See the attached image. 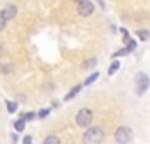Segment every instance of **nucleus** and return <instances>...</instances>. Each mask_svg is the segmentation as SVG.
I'll return each instance as SVG.
<instances>
[{
    "label": "nucleus",
    "instance_id": "nucleus-1",
    "mask_svg": "<svg viewBox=\"0 0 150 144\" xmlns=\"http://www.w3.org/2000/svg\"><path fill=\"white\" fill-rule=\"evenodd\" d=\"M104 141V130L101 127H88L83 135H81V142L83 144H101Z\"/></svg>",
    "mask_w": 150,
    "mask_h": 144
},
{
    "label": "nucleus",
    "instance_id": "nucleus-2",
    "mask_svg": "<svg viewBox=\"0 0 150 144\" xmlns=\"http://www.w3.org/2000/svg\"><path fill=\"white\" fill-rule=\"evenodd\" d=\"M76 125L83 130H87L88 127H92V121H94V111L88 109V107H83L76 113V118H74Z\"/></svg>",
    "mask_w": 150,
    "mask_h": 144
},
{
    "label": "nucleus",
    "instance_id": "nucleus-3",
    "mask_svg": "<svg viewBox=\"0 0 150 144\" xmlns=\"http://www.w3.org/2000/svg\"><path fill=\"white\" fill-rule=\"evenodd\" d=\"M132 137H134V132L127 125H120L113 134V139L117 144H129V142H132Z\"/></svg>",
    "mask_w": 150,
    "mask_h": 144
},
{
    "label": "nucleus",
    "instance_id": "nucleus-4",
    "mask_svg": "<svg viewBox=\"0 0 150 144\" xmlns=\"http://www.w3.org/2000/svg\"><path fill=\"white\" fill-rule=\"evenodd\" d=\"M134 85H136V95L141 97L143 93H146V90L150 88V78L146 72H138L134 78Z\"/></svg>",
    "mask_w": 150,
    "mask_h": 144
},
{
    "label": "nucleus",
    "instance_id": "nucleus-5",
    "mask_svg": "<svg viewBox=\"0 0 150 144\" xmlns=\"http://www.w3.org/2000/svg\"><path fill=\"white\" fill-rule=\"evenodd\" d=\"M76 11H78V14H80V16L88 18V16H92V14H94L96 6L90 2V0H80V2H76Z\"/></svg>",
    "mask_w": 150,
    "mask_h": 144
},
{
    "label": "nucleus",
    "instance_id": "nucleus-6",
    "mask_svg": "<svg viewBox=\"0 0 150 144\" xmlns=\"http://www.w3.org/2000/svg\"><path fill=\"white\" fill-rule=\"evenodd\" d=\"M16 14H18V7H16V6H13V4L4 6V7H2V11H0V16H2V20H4V21H11V20H14V18H16Z\"/></svg>",
    "mask_w": 150,
    "mask_h": 144
},
{
    "label": "nucleus",
    "instance_id": "nucleus-7",
    "mask_svg": "<svg viewBox=\"0 0 150 144\" xmlns=\"http://www.w3.org/2000/svg\"><path fill=\"white\" fill-rule=\"evenodd\" d=\"M81 88H83V85H76V86H74V88H71V90L67 92V95L64 97V100H65V102H69V100H72L74 97H76V95H78V93L81 92Z\"/></svg>",
    "mask_w": 150,
    "mask_h": 144
},
{
    "label": "nucleus",
    "instance_id": "nucleus-8",
    "mask_svg": "<svg viewBox=\"0 0 150 144\" xmlns=\"http://www.w3.org/2000/svg\"><path fill=\"white\" fill-rule=\"evenodd\" d=\"M42 144H60V139H58V135L50 134V135H46V137H44Z\"/></svg>",
    "mask_w": 150,
    "mask_h": 144
},
{
    "label": "nucleus",
    "instance_id": "nucleus-9",
    "mask_svg": "<svg viewBox=\"0 0 150 144\" xmlns=\"http://www.w3.org/2000/svg\"><path fill=\"white\" fill-rule=\"evenodd\" d=\"M13 63H0V74H6V76H9L11 72H13Z\"/></svg>",
    "mask_w": 150,
    "mask_h": 144
},
{
    "label": "nucleus",
    "instance_id": "nucleus-10",
    "mask_svg": "<svg viewBox=\"0 0 150 144\" xmlns=\"http://www.w3.org/2000/svg\"><path fill=\"white\" fill-rule=\"evenodd\" d=\"M25 123H27V121H25L23 118H18V120L14 121V130H16V132H23V130H25Z\"/></svg>",
    "mask_w": 150,
    "mask_h": 144
},
{
    "label": "nucleus",
    "instance_id": "nucleus-11",
    "mask_svg": "<svg viewBox=\"0 0 150 144\" xmlns=\"http://www.w3.org/2000/svg\"><path fill=\"white\" fill-rule=\"evenodd\" d=\"M118 69H120V62H118V60H115V62L110 65V69H108V74H110V76H113L115 72H118Z\"/></svg>",
    "mask_w": 150,
    "mask_h": 144
},
{
    "label": "nucleus",
    "instance_id": "nucleus-12",
    "mask_svg": "<svg viewBox=\"0 0 150 144\" xmlns=\"http://www.w3.org/2000/svg\"><path fill=\"white\" fill-rule=\"evenodd\" d=\"M97 78H99V72H94V74H90L87 79H85V83H83V86H90L94 81H97Z\"/></svg>",
    "mask_w": 150,
    "mask_h": 144
},
{
    "label": "nucleus",
    "instance_id": "nucleus-13",
    "mask_svg": "<svg viewBox=\"0 0 150 144\" xmlns=\"http://www.w3.org/2000/svg\"><path fill=\"white\" fill-rule=\"evenodd\" d=\"M96 63H97V58H90V60H85L81 67L88 70V69H92V67H96Z\"/></svg>",
    "mask_w": 150,
    "mask_h": 144
},
{
    "label": "nucleus",
    "instance_id": "nucleus-14",
    "mask_svg": "<svg viewBox=\"0 0 150 144\" xmlns=\"http://www.w3.org/2000/svg\"><path fill=\"white\" fill-rule=\"evenodd\" d=\"M6 107H7V113H16V109H18V102L7 100V102H6Z\"/></svg>",
    "mask_w": 150,
    "mask_h": 144
},
{
    "label": "nucleus",
    "instance_id": "nucleus-15",
    "mask_svg": "<svg viewBox=\"0 0 150 144\" xmlns=\"http://www.w3.org/2000/svg\"><path fill=\"white\" fill-rule=\"evenodd\" d=\"M136 35H138V39H139V41H146V39L150 37V32H148V30H138V32H136Z\"/></svg>",
    "mask_w": 150,
    "mask_h": 144
},
{
    "label": "nucleus",
    "instance_id": "nucleus-16",
    "mask_svg": "<svg viewBox=\"0 0 150 144\" xmlns=\"http://www.w3.org/2000/svg\"><path fill=\"white\" fill-rule=\"evenodd\" d=\"M21 118H23L25 121H32V120H35V118H37V113H34V111H27Z\"/></svg>",
    "mask_w": 150,
    "mask_h": 144
},
{
    "label": "nucleus",
    "instance_id": "nucleus-17",
    "mask_svg": "<svg viewBox=\"0 0 150 144\" xmlns=\"http://www.w3.org/2000/svg\"><path fill=\"white\" fill-rule=\"evenodd\" d=\"M51 113V109L50 107H44V109H41V111H37V118H41V120H44V118H48V114Z\"/></svg>",
    "mask_w": 150,
    "mask_h": 144
},
{
    "label": "nucleus",
    "instance_id": "nucleus-18",
    "mask_svg": "<svg viewBox=\"0 0 150 144\" xmlns=\"http://www.w3.org/2000/svg\"><path fill=\"white\" fill-rule=\"evenodd\" d=\"M129 53H131L129 48H122V49H118V51L113 53V58H118V56H122V55H129Z\"/></svg>",
    "mask_w": 150,
    "mask_h": 144
},
{
    "label": "nucleus",
    "instance_id": "nucleus-19",
    "mask_svg": "<svg viewBox=\"0 0 150 144\" xmlns=\"http://www.w3.org/2000/svg\"><path fill=\"white\" fill-rule=\"evenodd\" d=\"M6 25H7V21H4L2 16H0V32H4V30H6Z\"/></svg>",
    "mask_w": 150,
    "mask_h": 144
},
{
    "label": "nucleus",
    "instance_id": "nucleus-20",
    "mask_svg": "<svg viewBox=\"0 0 150 144\" xmlns=\"http://www.w3.org/2000/svg\"><path fill=\"white\" fill-rule=\"evenodd\" d=\"M23 144H32V137H30V135H27V137L23 139Z\"/></svg>",
    "mask_w": 150,
    "mask_h": 144
},
{
    "label": "nucleus",
    "instance_id": "nucleus-21",
    "mask_svg": "<svg viewBox=\"0 0 150 144\" xmlns=\"http://www.w3.org/2000/svg\"><path fill=\"white\" fill-rule=\"evenodd\" d=\"M2 53H4V44H2V41H0V56H2Z\"/></svg>",
    "mask_w": 150,
    "mask_h": 144
}]
</instances>
